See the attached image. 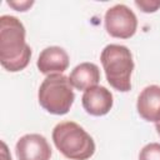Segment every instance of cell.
I'll return each mask as SVG.
<instances>
[{"instance_id": "cell-9", "label": "cell", "mask_w": 160, "mask_h": 160, "mask_svg": "<svg viewBox=\"0 0 160 160\" xmlns=\"http://www.w3.org/2000/svg\"><path fill=\"white\" fill-rule=\"evenodd\" d=\"M136 109L144 120L158 122L160 120V86H146L138 96Z\"/></svg>"}, {"instance_id": "cell-12", "label": "cell", "mask_w": 160, "mask_h": 160, "mask_svg": "<svg viewBox=\"0 0 160 160\" xmlns=\"http://www.w3.org/2000/svg\"><path fill=\"white\" fill-rule=\"evenodd\" d=\"M135 5L144 12H155L160 8V1L158 0H136Z\"/></svg>"}, {"instance_id": "cell-15", "label": "cell", "mask_w": 160, "mask_h": 160, "mask_svg": "<svg viewBox=\"0 0 160 160\" xmlns=\"http://www.w3.org/2000/svg\"><path fill=\"white\" fill-rule=\"evenodd\" d=\"M155 128H156V131H158V134L160 135V120H159L158 122H155Z\"/></svg>"}, {"instance_id": "cell-11", "label": "cell", "mask_w": 160, "mask_h": 160, "mask_svg": "<svg viewBox=\"0 0 160 160\" xmlns=\"http://www.w3.org/2000/svg\"><path fill=\"white\" fill-rule=\"evenodd\" d=\"M139 160H160V144L150 142L145 145L140 150Z\"/></svg>"}, {"instance_id": "cell-2", "label": "cell", "mask_w": 160, "mask_h": 160, "mask_svg": "<svg viewBox=\"0 0 160 160\" xmlns=\"http://www.w3.org/2000/svg\"><path fill=\"white\" fill-rule=\"evenodd\" d=\"M56 149L70 160H88L95 152L92 138L76 122H59L52 130Z\"/></svg>"}, {"instance_id": "cell-5", "label": "cell", "mask_w": 160, "mask_h": 160, "mask_svg": "<svg viewBox=\"0 0 160 160\" xmlns=\"http://www.w3.org/2000/svg\"><path fill=\"white\" fill-rule=\"evenodd\" d=\"M105 29L108 34L118 39L131 38L138 29V19L134 11L124 4L114 5L105 12Z\"/></svg>"}, {"instance_id": "cell-6", "label": "cell", "mask_w": 160, "mask_h": 160, "mask_svg": "<svg viewBox=\"0 0 160 160\" xmlns=\"http://www.w3.org/2000/svg\"><path fill=\"white\" fill-rule=\"evenodd\" d=\"M19 160H50L51 148L40 134H26L21 136L15 146Z\"/></svg>"}, {"instance_id": "cell-3", "label": "cell", "mask_w": 160, "mask_h": 160, "mask_svg": "<svg viewBox=\"0 0 160 160\" xmlns=\"http://www.w3.org/2000/svg\"><path fill=\"white\" fill-rule=\"evenodd\" d=\"M100 60L110 86L118 91H129L134 70L131 51L124 45L109 44L102 49Z\"/></svg>"}, {"instance_id": "cell-1", "label": "cell", "mask_w": 160, "mask_h": 160, "mask_svg": "<svg viewBox=\"0 0 160 160\" xmlns=\"http://www.w3.org/2000/svg\"><path fill=\"white\" fill-rule=\"evenodd\" d=\"M31 58V49L25 40L22 22L11 15L0 16V62L11 72L24 70Z\"/></svg>"}, {"instance_id": "cell-4", "label": "cell", "mask_w": 160, "mask_h": 160, "mask_svg": "<svg viewBox=\"0 0 160 160\" xmlns=\"http://www.w3.org/2000/svg\"><path fill=\"white\" fill-rule=\"evenodd\" d=\"M39 104L44 110L54 115H65L72 106L75 95L72 85L64 74L48 75L38 92Z\"/></svg>"}, {"instance_id": "cell-13", "label": "cell", "mask_w": 160, "mask_h": 160, "mask_svg": "<svg viewBox=\"0 0 160 160\" xmlns=\"http://www.w3.org/2000/svg\"><path fill=\"white\" fill-rule=\"evenodd\" d=\"M32 4L34 1H8V5L14 8L16 11H26L29 8H31Z\"/></svg>"}, {"instance_id": "cell-8", "label": "cell", "mask_w": 160, "mask_h": 160, "mask_svg": "<svg viewBox=\"0 0 160 160\" xmlns=\"http://www.w3.org/2000/svg\"><path fill=\"white\" fill-rule=\"evenodd\" d=\"M36 66L41 74H62L69 68V55L60 46L45 48L36 61Z\"/></svg>"}, {"instance_id": "cell-7", "label": "cell", "mask_w": 160, "mask_h": 160, "mask_svg": "<svg viewBox=\"0 0 160 160\" xmlns=\"http://www.w3.org/2000/svg\"><path fill=\"white\" fill-rule=\"evenodd\" d=\"M85 111L92 116L106 115L112 108V94L105 86H94L84 91L81 98Z\"/></svg>"}, {"instance_id": "cell-10", "label": "cell", "mask_w": 160, "mask_h": 160, "mask_svg": "<svg viewBox=\"0 0 160 160\" xmlns=\"http://www.w3.org/2000/svg\"><path fill=\"white\" fill-rule=\"evenodd\" d=\"M69 80L78 90H88L94 88L100 81V70L92 62H81L72 69Z\"/></svg>"}, {"instance_id": "cell-14", "label": "cell", "mask_w": 160, "mask_h": 160, "mask_svg": "<svg viewBox=\"0 0 160 160\" xmlns=\"http://www.w3.org/2000/svg\"><path fill=\"white\" fill-rule=\"evenodd\" d=\"M1 160H11V155L9 154V151H8V146H6V144L2 141L1 142Z\"/></svg>"}]
</instances>
